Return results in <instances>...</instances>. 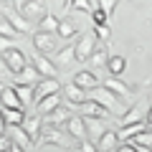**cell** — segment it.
Segmentation results:
<instances>
[{"label": "cell", "mask_w": 152, "mask_h": 152, "mask_svg": "<svg viewBox=\"0 0 152 152\" xmlns=\"http://www.w3.org/2000/svg\"><path fill=\"white\" fill-rule=\"evenodd\" d=\"M89 99H94V102H99L104 109H107L109 114H114V117H122V114L127 112V107H124V102H122L119 96H114L109 89H104L102 84H99L96 89H91L89 91Z\"/></svg>", "instance_id": "cell-1"}, {"label": "cell", "mask_w": 152, "mask_h": 152, "mask_svg": "<svg viewBox=\"0 0 152 152\" xmlns=\"http://www.w3.org/2000/svg\"><path fill=\"white\" fill-rule=\"evenodd\" d=\"M0 56H3V61H5V69H8V74H10V76H18L28 64H31V61H28V56L23 53L18 46H10V48H5Z\"/></svg>", "instance_id": "cell-2"}, {"label": "cell", "mask_w": 152, "mask_h": 152, "mask_svg": "<svg viewBox=\"0 0 152 152\" xmlns=\"http://www.w3.org/2000/svg\"><path fill=\"white\" fill-rule=\"evenodd\" d=\"M15 10L20 13L28 23H38L46 13H48V5H46V0H26V3H23V5H18Z\"/></svg>", "instance_id": "cell-3"}, {"label": "cell", "mask_w": 152, "mask_h": 152, "mask_svg": "<svg viewBox=\"0 0 152 152\" xmlns=\"http://www.w3.org/2000/svg\"><path fill=\"white\" fill-rule=\"evenodd\" d=\"M33 46H36L38 53L51 56L58 51V36L56 33H46V31H36L33 33Z\"/></svg>", "instance_id": "cell-4"}, {"label": "cell", "mask_w": 152, "mask_h": 152, "mask_svg": "<svg viewBox=\"0 0 152 152\" xmlns=\"http://www.w3.org/2000/svg\"><path fill=\"white\" fill-rule=\"evenodd\" d=\"M20 129L26 132V137L31 140V145L36 147L38 142H41V132H43V119H41V114H31V117H23L20 122Z\"/></svg>", "instance_id": "cell-5"}, {"label": "cell", "mask_w": 152, "mask_h": 152, "mask_svg": "<svg viewBox=\"0 0 152 152\" xmlns=\"http://www.w3.org/2000/svg\"><path fill=\"white\" fill-rule=\"evenodd\" d=\"M96 36L94 33H81L79 36V41L74 43V53H76V61H89V56L94 53V48H96Z\"/></svg>", "instance_id": "cell-6"}, {"label": "cell", "mask_w": 152, "mask_h": 152, "mask_svg": "<svg viewBox=\"0 0 152 152\" xmlns=\"http://www.w3.org/2000/svg\"><path fill=\"white\" fill-rule=\"evenodd\" d=\"M61 86H64V84L58 81V76H41V81L33 84V96H36V102H38V99L48 96V94L61 91ZM36 102H33V104H36Z\"/></svg>", "instance_id": "cell-7"}, {"label": "cell", "mask_w": 152, "mask_h": 152, "mask_svg": "<svg viewBox=\"0 0 152 152\" xmlns=\"http://www.w3.org/2000/svg\"><path fill=\"white\" fill-rule=\"evenodd\" d=\"M28 61H31L33 69L38 71V76H58V66H56L48 56H43V53L36 51L33 56H28Z\"/></svg>", "instance_id": "cell-8"}, {"label": "cell", "mask_w": 152, "mask_h": 152, "mask_svg": "<svg viewBox=\"0 0 152 152\" xmlns=\"http://www.w3.org/2000/svg\"><path fill=\"white\" fill-rule=\"evenodd\" d=\"M38 145H53V147H66V150H69V140H66V134L64 132L58 129V127H43V132H41V142H38Z\"/></svg>", "instance_id": "cell-9"}, {"label": "cell", "mask_w": 152, "mask_h": 152, "mask_svg": "<svg viewBox=\"0 0 152 152\" xmlns=\"http://www.w3.org/2000/svg\"><path fill=\"white\" fill-rule=\"evenodd\" d=\"M61 94L66 96V102H69V107H79V104L86 102V91H84L81 86H76L74 81L66 84V86H61Z\"/></svg>", "instance_id": "cell-10"}, {"label": "cell", "mask_w": 152, "mask_h": 152, "mask_svg": "<svg viewBox=\"0 0 152 152\" xmlns=\"http://www.w3.org/2000/svg\"><path fill=\"white\" fill-rule=\"evenodd\" d=\"M79 109H81L84 117H96V119H109V117H112V114H109L99 102H94V99H89V96H86V102H84V104H79Z\"/></svg>", "instance_id": "cell-11"}, {"label": "cell", "mask_w": 152, "mask_h": 152, "mask_svg": "<svg viewBox=\"0 0 152 152\" xmlns=\"http://www.w3.org/2000/svg\"><path fill=\"white\" fill-rule=\"evenodd\" d=\"M3 15L10 20V26L18 31V36H26V33H31V28H33V26H31V23H28L18 10H10V8H5V10H3Z\"/></svg>", "instance_id": "cell-12"}, {"label": "cell", "mask_w": 152, "mask_h": 152, "mask_svg": "<svg viewBox=\"0 0 152 152\" xmlns=\"http://www.w3.org/2000/svg\"><path fill=\"white\" fill-rule=\"evenodd\" d=\"M102 86H104V89H109V91H112L114 96H119L122 102L132 96V89L127 86V84H122L119 79H117V76H109V79H104V84H102Z\"/></svg>", "instance_id": "cell-13"}, {"label": "cell", "mask_w": 152, "mask_h": 152, "mask_svg": "<svg viewBox=\"0 0 152 152\" xmlns=\"http://www.w3.org/2000/svg\"><path fill=\"white\" fill-rule=\"evenodd\" d=\"M61 91H56V94H48V96H43V99H38L33 107H36V112L38 114H48V112H53L56 107H61Z\"/></svg>", "instance_id": "cell-14"}, {"label": "cell", "mask_w": 152, "mask_h": 152, "mask_svg": "<svg viewBox=\"0 0 152 152\" xmlns=\"http://www.w3.org/2000/svg\"><path fill=\"white\" fill-rule=\"evenodd\" d=\"M74 84H76V86H81L84 91H91V89L99 86V76L94 74V71H86V69H84V71H79V74L74 76Z\"/></svg>", "instance_id": "cell-15"}, {"label": "cell", "mask_w": 152, "mask_h": 152, "mask_svg": "<svg viewBox=\"0 0 152 152\" xmlns=\"http://www.w3.org/2000/svg\"><path fill=\"white\" fill-rule=\"evenodd\" d=\"M41 119H43V127H61L66 119H69V114H66L64 104H61V107H56L53 112H48V114H41Z\"/></svg>", "instance_id": "cell-16"}, {"label": "cell", "mask_w": 152, "mask_h": 152, "mask_svg": "<svg viewBox=\"0 0 152 152\" xmlns=\"http://www.w3.org/2000/svg\"><path fill=\"white\" fill-rule=\"evenodd\" d=\"M0 107H5V109H23L20 99H18L15 89L13 86H3L0 89Z\"/></svg>", "instance_id": "cell-17"}, {"label": "cell", "mask_w": 152, "mask_h": 152, "mask_svg": "<svg viewBox=\"0 0 152 152\" xmlns=\"http://www.w3.org/2000/svg\"><path fill=\"white\" fill-rule=\"evenodd\" d=\"M13 89H15V94H18V99H20V104H23V109L26 107H33V102H36V96H33V84H10Z\"/></svg>", "instance_id": "cell-18"}, {"label": "cell", "mask_w": 152, "mask_h": 152, "mask_svg": "<svg viewBox=\"0 0 152 152\" xmlns=\"http://www.w3.org/2000/svg\"><path fill=\"white\" fill-rule=\"evenodd\" d=\"M64 124H66V132H69L74 140H84V137H86V127H84L81 117H69Z\"/></svg>", "instance_id": "cell-19"}, {"label": "cell", "mask_w": 152, "mask_h": 152, "mask_svg": "<svg viewBox=\"0 0 152 152\" xmlns=\"http://www.w3.org/2000/svg\"><path fill=\"white\" fill-rule=\"evenodd\" d=\"M117 145H119V134L112 132V129H107L102 137H99L96 150H99V152H114V150H117Z\"/></svg>", "instance_id": "cell-20"}, {"label": "cell", "mask_w": 152, "mask_h": 152, "mask_svg": "<svg viewBox=\"0 0 152 152\" xmlns=\"http://www.w3.org/2000/svg\"><path fill=\"white\" fill-rule=\"evenodd\" d=\"M76 33H79V26H76V20H71V18H66V20H58V28H56V36H58V38L69 41V38H74Z\"/></svg>", "instance_id": "cell-21"}, {"label": "cell", "mask_w": 152, "mask_h": 152, "mask_svg": "<svg viewBox=\"0 0 152 152\" xmlns=\"http://www.w3.org/2000/svg\"><path fill=\"white\" fill-rule=\"evenodd\" d=\"M104 69L109 71V76H122L127 71V58L124 56H109V61H107Z\"/></svg>", "instance_id": "cell-22"}, {"label": "cell", "mask_w": 152, "mask_h": 152, "mask_svg": "<svg viewBox=\"0 0 152 152\" xmlns=\"http://www.w3.org/2000/svg\"><path fill=\"white\" fill-rule=\"evenodd\" d=\"M107 61H109V46H96L94 53L89 56V64H91L94 69H104Z\"/></svg>", "instance_id": "cell-23"}, {"label": "cell", "mask_w": 152, "mask_h": 152, "mask_svg": "<svg viewBox=\"0 0 152 152\" xmlns=\"http://www.w3.org/2000/svg\"><path fill=\"white\" fill-rule=\"evenodd\" d=\"M76 61V53H74V46H66V48L56 51V66H61V69H69L71 64Z\"/></svg>", "instance_id": "cell-24"}, {"label": "cell", "mask_w": 152, "mask_h": 152, "mask_svg": "<svg viewBox=\"0 0 152 152\" xmlns=\"http://www.w3.org/2000/svg\"><path fill=\"white\" fill-rule=\"evenodd\" d=\"M8 132H10V140H13V145H18V147H33L31 145V140L26 137V132L20 129V124H15V127H8Z\"/></svg>", "instance_id": "cell-25"}, {"label": "cell", "mask_w": 152, "mask_h": 152, "mask_svg": "<svg viewBox=\"0 0 152 152\" xmlns=\"http://www.w3.org/2000/svg\"><path fill=\"white\" fill-rule=\"evenodd\" d=\"M104 122H107V119L84 117V127H86V132H89V134H94V137H102V134H104Z\"/></svg>", "instance_id": "cell-26"}, {"label": "cell", "mask_w": 152, "mask_h": 152, "mask_svg": "<svg viewBox=\"0 0 152 152\" xmlns=\"http://www.w3.org/2000/svg\"><path fill=\"white\" fill-rule=\"evenodd\" d=\"M3 117H5V124L8 127H15V124L23 122L26 112H23V109H5V107H3Z\"/></svg>", "instance_id": "cell-27"}, {"label": "cell", "mask_w": 152, "mask_h": 152, "mask_svg": "<svg viewBox=\"0 0 152 152\" xmlns=\"http://www.w3.org/2000/svg\"><path fill=\"white\" fill-rule=\"evenodd\" d=\"M15 79H18V84H36L38 79H41V76H38V71L33 69V64H28L26 69H23L20 74L15 76Z\"/></svg>", "instance_id": "cell-28"}, {"label": "cell", "mask_w": 152, "mask_h": 152, "mask_svg": "<svg viewBox=\"0 0 152 152\" xmlns=\"http://www.w3.org/2000/svg\"><path fill=\"white\" fill-rule=\"evenodd\" d=\"M38 28L46 33H56V28H58V18L53 15V13H46L41 20H38Z\"/></svg>", "instance_id": "cell-29"}, {"label": "cell", "mask_w": 152, "mask_h": 152, "mask_svg": "<svg viewBox=\"0 0 152 152\" xmlns=\"http://www.w3.org/2000/svg\"><path fill=\"white\" fill-rule=\"evenodd\" d=\"M0 36H5V38H13V41L18 38V31L10 26V20H8V18L3 15V13H0Z\"/></svg>", "instance_id": "cell-30"}, {"label": "cell", "mask_w": 152, "mask_h": 152, "mask_svg": "<svg viewBox=\"0 0 152 152\" xmlns=\"http://www.w3.org/2000/svg\"><path fill=\"white\" fill-rule=\"evenodd\" d=\"M94 36L102 38V41H109V38H112V28H109L107 23H99V26H94Z\"/></svg>", "instance_id": "cell-31"}, {"label": "cell", "mask_w": 152, "mask_h": 152, "mask_svg": "<svg viewBox=\"0 0 152 152\" xmlns=\"http://www.w3.org/2000/svg\"><path fill=\"white\" fill-rule=\"evenodd\" d=\"M117 3H119V0H99V8H102V10H104V15H112V13H114V8H117Z\"/></svg>", "instance_id": "cell-32"}, {"label": "cell", "mask_w": 152, "mask_h": 152, "mask_svg": "<svg viewBox=\"0 0 152 152\" xmlns=\"http://www.w3.org/2000/svg\"><path fill=\"white\" fill-rule=\"evenodd\" d=\"M71 8H74V10H79V13H91V3H89V0H74V3H71Z\"/></svg>", "instance_id": "cell-33"}, {"label": "cell", "mask_w": 152, "mask_h": 152, "mask_svg": "<svg viewBox=\"0 0 152 152\" xmlns=\"http://www.w3.org/2000/svg\"><path fill=\"white\" fill-rule=\"evenodd\" d=\"M79 150H81V152H99V150H96V145H91L86 137H84V140H79Z\"/></svg>", "instance_id": "cell-34"}, {"label": "cell", "mask_w": 152, "mask_h": 152, "mask_svg": "<svg viewBox=\"0 0 152 152\" xmlns=\"http://www.w3.org/2000/svg\"><path fill=\"white\" fill-rule=\"evenodd\" d=\"M13 147V140H10V134H0V152H8Z\"/></svg>", "instance_id": "cell-35"}, {"label": "cell", "mask_w": 152, "mask_h": 152, "mask_svg": "<svg viewBox=\"0 0 152 152\" xmlns=\"http://www.w3.org/2000/svg\"><path fill=\"white\" fill-rule=\"evenodd\" d=\"M91 20H94V26H99V23H107V15H104L102 8H99V10H91Z\"/></svg>", "instance_id": "cell-36"}, {"label": "cell", "mask_w": 152, "mask_h": 152, "mask_svg": "<svg viewBox=\"0 0 152 152\" xmlns=\"http://www.w3.org/2000/svg\"><path fill=\"white\" fill-rule=\"evenodd\" d=\"M114 152H137V150H134V145H132V142L127 140V142H119V145H117V150H114Z\"/></svg>", "instance_id": "cell-37"}, {"label": "cell", "mask_w": 152, "mask_h": 152, "mask_svg": "<svg viewBox=\"0 0 152 152\" xmlns=\"http://www.w3.org/2000/svg\"><path fill=\"white\" fill-rule=\"evenodd\" d=\"M10 46H15V43H13V38H5V36H0V53H3L5 48H10Z\"/></svg>", "instance_id": "cell-38"}, {"label": "cell", "mask_w": 152, "mask_h": 152, "mask_svg": "<svg viewBox=\"0 0 152 152\" xmlns=\"http://www.w3.org/2000/svg\"><path fill=\"white\" fill-rule=\"evenodd\" d=\"M145 124H147V129L152 132V99H150V107H147V114H145Z\"/></svg>", "instance_id": "cell-39"}, {"label": "cell", "mask_w": 152, "mask_h": 152, "mask_svg": "<svg viewBox=\"0 0 152 152\" xmlns=\"http://www.w3.org/2000/svg\"><path fill=\"white\" fill-rule=\"evenodd\" d=\"M8 132V124H5V117H3V109H0V134Z\"/></svg>", "instance_id": "cell-40"}, {"label": "cell", "mask_w": 152, "mask_h": 152, "mask_svg": "<svg viewBox=\"0 0 152 152\" xmlns=\"http://www.w3.org/2000/svg\"><path fill=\"white\" fill-rule=\"evenodd\" d=\"M8 74V69H5V61H3V56H0V81H3V76Z\"/></svg>", "instance_id": "cell-41"}, {"label": "cell", "mask_w": 152, "mask_h": 152, "mask_svg": "<svg viewBox=\"0 0 152 152\" xmlns=\"http://www.w3.org/2000/svg\"><path fill=\"white\" fill-rule=\"evenodd\" d=\"M134 150L137 152H152V145L150 147H147V145H134Z\"/></svg>", "instance_id": "cell-42"}, {"label": "cell", "mask_w": 152, "mask_h": 152, "mask_svg": "<svg viewBox=\"0 0 152 152\" xmlns=\"http://www.w3.org/2000/svg\"><path fill=\"white\" fill-rule=\"evenodd\" d=\"M71 3L74 0H64V10H71Z\"/></svg>", "instance_id": "cell-43"}, {"label": "cell", "mask_w": 152, "mask_h": 152, "mask_svg": "<svg viewBox=\"0 0 152 152\" xmlns=\"http://www.w3.org/2000/svg\"><path fill=\"white\" fill-rule=\"evenodd\" d=\"M10 152H26V150H23V147H18V145H13V147H10Z\"/></svg>", "instance_id": "cell-44"}, {"label": "cell", "mask_w": 152, "mask_h": 152, "mask_svg": "<svg viewBox=\"0 0 152 152\" xmlns=\"http://www.w3.org/2000/svg\"><path fill=\"white\" fill-rule=\"evenodd\" d=\"M10 3H13V5L18 8V5H23V3H26V0H10Z\"/></svg>", "instance_id": "cell-45"}, {"label": "cell", "mask_w": 152, "mask_h": 152, "mask_svg": "<svg viewBox=\"0 0 152 152\" xmlns=\"http://www.w3.org/2000/svg\"><path fill=\"white\" fill-rule=\"evenodd\" d=\"M0 3H10V0H0Z\"/></svg>", "instance_id": "cell-46"}, {"label": "cell", "mask_w": 152, "mask_h": 152, "mask_svg": "<svg viewBox=\"0 0 152 152\" xmlns=\"http://www.w3.org/2000/svg\"><path fill=\"white\" fill-rule=\"evenodd\" d=\"M0 89H3V81H0Z\"/></svg>", "instance_id": "cell-47"}, {"label": "cell", "mask_w": 152, "mask_h": 152, "mask_svg": "<svg viewBox=\"0 0 152 152\" xmlns=\"http://www.w3.org/2000/svg\"><path fill=\"white\" fill-rule=\"evenodd\" d=\"M8 152H10V150H8Z\"/></svg>", "instance_id": "cell-48"}]
</instances>
